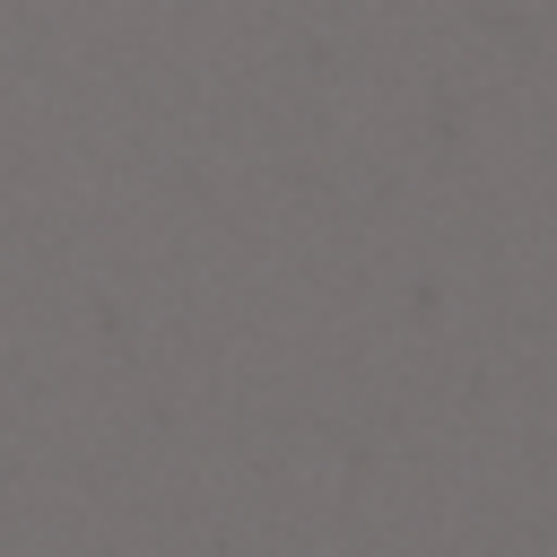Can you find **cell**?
I'll list each match as a JSON object with an SVG mask.
<instances>
[]
</instances>
